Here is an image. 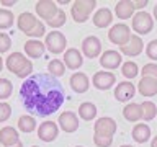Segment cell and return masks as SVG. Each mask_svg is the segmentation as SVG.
I'll use <instances>...</instances> for the list:
<instances>
[{"label": "cell", "instance_id": "277c9868", "mask_svg": "<svg viewBox=\"0 0 157 147\" xmlns=\"http://www.w3.org/2000/svg\"><path fill=\"white\" fill-rule=\"evenodd\" d=\"M131 29L128 24L124 23H118V24H113V26L110 28V31H108V38H110V41L113 44H116V46H126L128 43H129L131 39Z\"/></svg>", "mask_w": 157, "mask_h": 147}, {"label": "cell", "instance_id": "603a6c76", "mask_svg": "<svg viewBox=\"0 0 157 147\" xmlns=\"http://www.w3.org/2000/svg\"><path fill=\"white\" fill-rule=\"evenodd\" d=\"M44 49H46V44L41 43L39 39H29V41L25 43V52L28 54V57L38 59L44 54Z\"/></svg>", "mask_w": 157, "mask_h": 147}, {"label": "cell", "instance_id": "cb8c5ba5", "mask_svg": "<svg viewBox=\"0 0 157 147\" xmlns=\"http://www.w3.org/2000/svg\"><path fill=\"white\" fill-rule=\"evenodd\" d=\"M123 116L126 118L128 121L131 123H136L142 119V108L139 103H128L124 106V110H123Z\"/></svg>", "mask_w": 157, "mask_h": 147}, {"label": "cell", "instance_id": "ba28073f", "mask_svg": "<svg viewBox=\"0 0 157 147\" xmlns=\"http://www.w3.org/2000/svg\"><path fill=\"white\" fill-rule=\"evenodd\" d=\"M34 8H36L38 17L41 20H46V21L52 20L56 17V13L59 12L56 2H51V0H39V2H36V7Z\"/></svg>", "mask_w": 157, "mask_h": 147}, {"label": "cell", "instance_id": "4dcf8cb0", "mask_svg": "<svg viewBox=\"0 0 157 147\" xmlns=\"http://www.w3.org/2000/svg\"><path fill=\"white\" fill-rule=\"evenodd\" d=\"M13 20H15V17L10 10H5V8L0 10V29L10 28L13 24Z\"/></svg>", "mask_w": 157, "mask_h": 147}, {"label": "cell", "instance_id": "8992f818", "mask_svg": "<svg viewBox=\"0 0 157 147\" xmlns=\"http://www.w3.org/2000/svg\"><path fill=\"white\" fill-rule=\"evenodd\" d=\"M154 28V20L147 12H137L132 17V29L139 34H147Z\"/></svg>", "mask_w": 157, "mask_h": 147}, {"label": "cell", "instance_id": "4316f807", "mask_svg": "<svg viewBox=\"0 0 157 147\" xmlns=\"http://www.w3.org/2000/svg\"><path fill=\"white\" fill-rule=\"evenodd\" d=\"M18 129L20 131H23V132H33L34 129H36V119H34L33 116H29V115H23V116H20V119H18Z\"/></svg>", "mask_w": 157, "mask_h": 147}, {"label": "cell", "instance_id": "bcb514c9", "mask_svg": "<svg viewBox=\"0 0 157 147\" xmlns=\"http://www.w3.org/2000/svg\"><path fill=\"white\" fill-rule=\"evenodd\" d=\"M120 147H132V145H128V144H124V145H120Z\"/></svg>", "mask_w": 157, "mask_h": 147}, {"label": "cell", "instance_id": "d6986e66", "mask_svg": "<svg viewBox=\"0 0 157 147\" xmlns=\"http://www.w3.org/2000/svg\"><path fill=\"white\" fill-rule=\"evenodd\" d=\"M134 10H136L134 2H131V0H120L115 7V13L120 20H129V18L134 17V15H132Z\"/></svg>", "mask_w": 157, "mask_h": 147}, {"label": "cell", "instance_id": "5b68a950", "mask_svg": "<svg viewBox=\"0 0 157 147\" xmlns=\"http://www.w3.org/2000/svg\"><path fill=\"white\" fill-rule=\"evenodd\" d=\"M46 49L52 54H61V52H66V46H67V39L62 33L59 31H52V33H48L46 34Z\"/></svg>", "mask_w": 157, "mask_h": 147}, {"label": "cell", "instance_id": "5bb4252c", "mask_svg": "<svg viewBox=\"0 0 157 147\" xmlns=\"http://www.w3.org/2000/svg\"><path fill=\"white\" fill-rule=\"evenodd\" d=\"M64 64L67 66V69H72V70L80 69V66L83 64V57H82L80 51L75 47H69L64 52Z\"/></svg>", "mask_w": 157, "mask_h": 147}, {"label": "cell", "instance_id": "7a4b0ae2", "mask_svg": "<svg viewBox=\"0 0 157 147\" xmlns=\"http://www.w3.org/2000/svg\"><path fill=\"white\" fill-rule=\"evenodd\" d=\"M5 66L12 74H15L20 78H28L31 77L33 72V62L26 59L21 52H12L5 61Z\"/></svg>", "mask_w": 157, "mask_h": 147}, {"label": "cell", "instance_id": "52a82bcc", "mask_svg": "<svg viewBox=\"0 0 157 147\" xmlns=\"http://www.w3.org/2000/svg\"><path fill=\"white\" fill-rule=\"evenodd\" d=\"M116 129H118L116 121L113 119V118H106V116L97 119V123L93 124V132H95V136L113 137V134L116 132Z\"/></svg>", "mask_w": 157, "mask_h": 147}, {"label": "cell", "instance_id": "83f0119b", "mask_svg": "<svg viewBox=\"0 0 157 147\" xmlns=\"http://www.w3.org/2000/svg\"><path fill=\"white\" fill-rule=\"evenodd\" d=\"M141 108H142V119L152 121L157 116V106H155L154 101H149V100L142 101L141 103Z\"/></svg>", "mask_w": 157, "mask_h": 147}, {"label": "cell", "instance_id": "1f68e13d", "mask_svg": "<svg viewBox=\"0 0 157 147\" xmlns=\"http://www.w3.org/2000/svg\"><path fill=\"white\" fill-rule=\"evenodd\" d=\"M13 92V85L8 78H0V101H3L5 98H8Z\"/></svg>", "mask_w": 157, "mask_h": 147}, {"label": "cell", "instance_id": "30bf717a", "mask_svg": "<svg viewBox=\"0 0 157 147\" xmlns=\"http://www.w3.org/2000/svg\"><path fill=\"white\" fill-rule=\"evenodd\" d=\"M116 82V77L113 72H106V70H100V72H95L93 75V87L98 88V90H108L115 85Z\"/></svg>", "mask_w": 157, "mask_h": 147}, {"label": "cell", "instance_id": "60d3db41", "mask_svg": "<svg viewBox=\"0 0 157 147\" xmlns=\"http://www.w3.org/2000/svg\"><path fill=\"white\" fill-rule=\"evenodd\" d=\"M2 5H5V7H10V5H15V0H2Z\"/></svg>", "mask_w": 157, "mask_h": 147}, {"label": "cell", "instance_id": "f1b7e54d", "mask_svg": "<svg viewBox=\"0 0 157 147\" xmlns=\"http://www.w3.org/2000/svg\"><path fill=\"white\" fill-rule=\"evenodd\" d=\"M48 70L52 77L57 78V77L64 75V72H66V64L61 62L59 59H52V61H49V64H48Z\"/></svg>", "mask_w": 157, "mask_h": 147}, {"label": "cell", "instance_id": "ab89813d", "mask_svg": "<svg viewBox=\"0 0 157 147\" xmlns=\"http://www.w3.org/2000/svg\"><path fill=\"white\" fill-rule=\"evenodd\" d=\"M147 5V0H139V2H134V7L136 8H144Z\"/></svg>", "mask_w": 157, "mask_h": 147}, {"label": "cell", "instance_id": "f6af8a7d", "mask_svg": "<svg viewBox=\"0 0 157 147\" xmlns=\"http://www.w3.org/2000/svg\"><path fill=\"white\" fill-rule=\"evenodd\" d=\"M12 147H23V144H21V142H17V144L12 145Z\"/></svg>", "mask_w": 157, "mask_h": 147}, {"label": "cell", "instance_id": "c3c4849f", "mask_svg": "<svg viewBox=\"0 0 157 147\" xmlns=\"http://www.w3.org/2000/svg\"><path fill=\"white\" fill-rule=\"evenodd\" d=\"M75 147H82V145H75Z\"/></svg>", "mask_w": 157, "mask_h": 147}, {"label": "cell", "instance_id": "e575fe53", "mask_svg": "<svg viewBox=\"0 0 157 147\" xmlns=\"http://www.w3.org/2000/svg\"><path fill=\"white\" fill-rule=\"evenodd\" d=\"M12 116V106L7 101H0V123L7 121Z\"/></svg>", "mask_w": 157, "mask_h": 147}, {"label": "cell", "instance_id": "9c48e42d", "mask_svg": "<svg viewBox=\"0 0 157 147\" xmlns=\"http://www.w3.org/2000/svg\"><path fill=\"white\" fill-rule=\"evenodd\" d=\"M123 61L121 54L115 51V49H108V51H105L100 56V66L103 69H106V70H113V69H118L120 67V64Z\"/></svg>", "mask_w": 157, "mask_h": 147}, {"label": "cell", "instance_id": "d590c367", "mask_svg": "<svg viewBox=\"0 0 157 147\" xmlns=\"http://www.w3.org/2000/svg\"><path fill=\"white\" fill-rule=\"evenodd\" d=\"M44 34H46V28H44V24L39 21L36 26L31 29V31L26 33V36H29V38H33V39H34V38H41V36H44Z\"/></svg>", "mask_w": 157, "mask_h": 147}, {"label": "cell", "instance_id": "f546056e", "mask_svg": "<svg viewBox=\"0 0 157 147\" xmlns=\"http://www.w3.org/2000/svg\"><path fill=\"white\" fill-rule=\"evenodd\" d=\"M121 72H123V75H124L126 78H134L137 74H139V67H137L136 62L128 61V62H124L121 66Z\"/></svg>", "mask_w": 157, "mask_h": 147}, {"label": "cell", "instance_id": "d6a6232c", "mask_svg": "<svg viewBox=\"0 0 157 147\" xmlns=\"http://www.w3.org/2000/svg\"><path fill=\"white\" fill-rule=\"evenodd\" d=\"M64 23H66V12H64V10H59V12L56 13V17L48 21V24L51 28H61Z\"/></svg>", "mask_w": 157, "mask_h": 147}, {"label": "cell", "instance_id": "2e32d148", "mask_svg": "<svg viewBox=\"0 0 157 147\" xmlns=\"http://www.w3.org/2000/svg\"><path fill=\"white\" fill-rule=\"evenodd\" d=\"M69 83H71V88L75 93H85L88 90V87H90V80H88V77L83 72H75L71 77Z\"/></svg>", "mask_w": 157, "mask_h": 147}, {"label": "cell", "instance_id": "ac0fdd59", "mask_svg": "<svg viewBox=\"0 0 157 147\" xmlns=\"http://www.w3.org/2000/svg\"><path fill=\"white\" fill-rule=\"evenodd\" d=\"M38 23H39V20L34 17L33 13H29V12H23V13L18 17V20H17L18 29H20V31H23L25 34L31 31V29L36 26Z\"/></svg>", "mask_w": 157, "mask_h": 147}, {"label": "cell", "instance_id": "9a60e30c", "mask_svg": "<svg viewBox=\"0 0 157 147\" xmlns=\"http://www.w3.org/2000/svg\"><path fill=\"white\" fill-rule=\"evenodd\" d=\"M136 88L131 82H120L115 88V98L118 101H129L131 98H134Z\"/></svg>", "mask_w": 157, "mask_h": 147}, {"label": "cell", "instance_id": "74e56055", "mask_svg": "<svg viewBox=\"0 0 157 147\" xmlns=\"http://www.w3.org/2000/svg\"><path fill=\"white\" fill-rule=\"evenodd\" d=\"M10 46H12V39L7 33H0V52H7Z\"/></svg>", "mask_w": 157, "mask_h": 147}, {"label": "cell", "instance_id": "f35d334b", "mask_svg": "<svg viewBox=\"0 0 157 147\" xmlns=\"http://www.w3.org/2000/svg\"><path fill=\"white\" fill-rule=\"evenodd\" d=\"M146 54L149 59H152V61H157V39H152V41L147 44Z\"/></svg>", "mask_w": 157, "mask_h": 147}, {"label": "cell", "instance_id": "4fadbf2b", "mask_svg": "<svg viewBox=\"0 0 157 147\" xmlns=\"http://www.w3.org/2000/svg\"><path fill=\"white\" fill-rule=\"evenodd\" d=\"M59 134V127L54 121H44L38 127V137L44 142H52Z\"/></svg>", "mask_w": 157, "mask_h": 147}, {"label": "cell", "instance_id": "e0dca14e", "mask_svg": "<svg viewBox=\"0 0 157 147\" xmlns=\"http://www.w3.org/2000/svg\"><path fill=\"white\" fill-rule=\"evenodd\" d=\"M121 52L124 54V56H129V57H134V56H139L142 52V49H144V43H142V39L139 36H136V34H132L129 43L126 44V46L120 47Z\"/></svg>", "mask_w": 157, "mask_h": 147}, {"label": "cell", "instance_id": "7bdbcfd3", "mask_svg": "<svg viewBox=\"0 0 157 147\" xmlns=\"http://www.w3.org/2000/svg\"><path fill=\"white\" fill-rule=\"evenodd\" d=\"M154 18H155V21H157V3H155V7H154Z\"/></svg>", "mask_w": 157, "mask_h": 147}, {"label": "cell", "instance_id": "3957f363", "mask_svg": "<svg viewBox=\"0 0 157 147\" xmlns=\"http://www.w3.org/2000/svg\"><path fill=\"white\" fill-rule=\"evenodd\" d=\"M95 7H97L95 0H75L72 3V8H71V15H72L74 21L85 23Z\"/></svg>", "mask_w": 157, "mask_h": 147}, {"label": "cell", "instance_id": "6da1fadb", "mask_svg": "<svg viewBox=\"0 0 157 147\" xmlns=\"http://www.w3.org/2000/svg\"><path fill=\"white\" fill-rule=\"evenodd\" d=\"M23 106L38 116H49L57 111L66 100L61 82L51 74H34L20 87Z\"/></svg>", "mask_w": 157, "mask_h": 147}, {"label": "cell", "instance_id": "b9f144b4", "mask_svg": "<svg viewBox=\"0 0 157 147\" xmlns=\"http://www.w3.org/2000/svg\"><path fill=\"white\" fill-rule=\"evenodd\" d=\"M151 147H157V136L152 139V142H151Z\"/></svg>", "mask_w": 157, "mask_h": 147}, {"label": "cell", "instance_id": "8fae6325", "mask_svg": "<svg viewBox=\"0 0 157 147\" xmlns=\"http://www.w3.org/2000/svg\"><path fill=\"white\" fill-rule=\"evenodd\" d=\"M57 124L66 132H75L78 129V118H77L75 113H72V111H64L59 115Z\"/></svg>", "mask_w": 157, "mask_h": 147}, {"label": "cell", "instance_id": "ee69618b", "mask_svg": "<svg viewBox=\"0 0 157 147\" xmlns=\"http://www.w3.org/2000/svg\"><path fill=\"white\" fill-rule=\"evenodd\" d=\"M2 67H3V59H2V56H0V70H2Z\"/></svg>", "mask_w": 157, "mask_h": 147}, {"label": "cell", "instance_id": "7dc6e473", "mask_svg": "<svg viewBox=\"0 0 157 147\" xmlns=\"http://www.w3.org/2000/svg\"><path fill=\"white\" fill-rule=\"evenodd\" d=\"M31 147H38V145H31Z\"/></svg>", "mask_w": 157, "mask_h": 147}, {"label": "cell", "instance_id": "d4e9b609", "mask_svg": "<svg viewBox=\"0 0 157 147\" xmlns=\"http://www.w3.org/2000/svg\"><path fill=\"white\" fill-rule=\"evenodd\" d=\"M151 137V127L147 124H136L132 127V139L139 144H144V142L149 141Z\"/></svg>", "mask_w": 157, "mask_h": 147}, {"label": "cell", "instance_id": "44dd1931", "mask_svg": "<svg viewBox=\"0 0 157 147\" xmlns=\"http://www.w3.org/2000/svg\"><path fill=\"white\" fill-rule=\"evenodd\" d=\"M0 142H2V145H5V147L15 145L17 142H20L18 131L15 129V127H12V126L2 127V129H0Z\"/></svg>", "mask_w": 157, "mask_h": 147}, {"label": "cell", "instance_id": "836d02e7", "mask_svg": "<svg viewBox=\"0 0 157 147\" xmlns=\"http://www.w3.org/2000/svg\"><path fill=\"white\" fill-rule=\"evenodd\" d=\"M142 77H149V78L157 80V64H154V62L146 64L142 67Z\"/></svg>", "mask_w": 157, "mask_h": 147}, {"label": "cell", "instance_id": "7402d4cb", "mask_svg": "<svg viewBox=\"0 0 157 147\" xmlns=\"http://www.w3.org/2000/svg\"><path fill=\"white\" fill-rule=\"evenodd\" d=\"M113 21V13L108 8H98L93 15V24L97 28H106Z\"/></svg>", "mask_w": 157, "mask_h": 147}, {"label": "cell", "instance_id": "484cf974", "mask_svg": "<svg viewBox=\"0 0 157 147\" xmlns=\"http://www.w3.org/2000/svg\"><path fill=\"white\" fill-rule=\"evenodd\" d=\"M78 116L82 118L83 121H92L93 118L97 116V106L90 101H85L78 106Z\"/></svg>", "mask_w": 157, "mask_h": 147}, {"label": "cell", "instance_id": "8d00e7d4", "mask_svg": "<svg viewBox=\"0 0 157 147\" xmlns=\"http://www.w3.org/2000/svg\"><path fill=\"white\" fill-rule=\"evenodd\" d=\"M93 142L97 147H110L113 144V137H106V136H93Z\"/></svg>", "mask_w": 157, "mask_h": 147}, {"label": "cell", "instance_id": "7c38bea8", "mask_svg": "<svg viewBox=\"0 0 157 147\" xmlns=\"http://www.w3.org/2000/svg\"><path fill=\"white\" fill-rule=\"evenodd\" d=\"M82 51L88 59H95L101 52V43L97 36H88L82 41Z\"/></svg>", "mask_w": 157, "mask_h": 147}, {"label": "cell", "instance_id": "ffe728a7", "mask_svg": "<svg viewBox=\"0 0 157 147\" xmlns=\"http://www.w3.org/2000/svg\"><path fill=\"white\" fill-rule=\"evenodd\" d=\"M137 88H139V93L146 98L155 96L157 95V80L149 77H142L139 83H137Z\"/></svg>", "mask_w": 157, "mask_h": 147}]
</instances>
